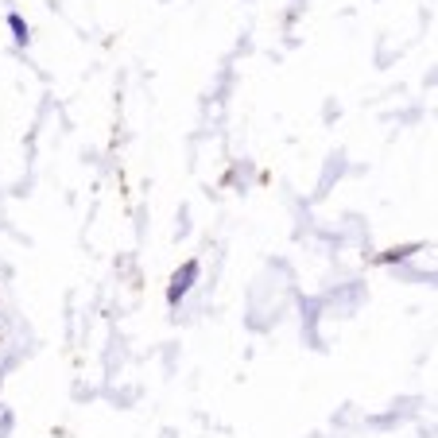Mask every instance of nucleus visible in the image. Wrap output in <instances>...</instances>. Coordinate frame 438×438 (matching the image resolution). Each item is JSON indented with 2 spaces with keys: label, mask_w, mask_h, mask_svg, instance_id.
<instances>
[{
  "label": "nucleus",
  "mask_w": 438,
  "mask_h": 438,
  "mask_svg": "<svg viewBox=\"0 0 438 438\" xmlns=\"http://www.w3.org/2000/svg\"><path fill=\"white\" fill-rule=\"evenodd\" d=\"M198 276H202V264H198V260H183L175 271H171V279H167V307H179V303L194 291Z\"/></svg>",
  "instance_id": "f257e3e1"
},
{
  "label": "nucleus",
  "mask_w": 438,
  "mask_h": 438,
  "mask_svg": "<svg viewBox=\"0 0 438 438\" xmlns=\"http://www.w3.org/2000/svg\"><path fill=\"white\" fill-rule=\"evenodd\" d=\"M8 31H12L16 47H28L31 43V28H28V20H23L20 12H8Z\"/></svg>",
  "instance_id": "f03ea898"
}]
</instances>
